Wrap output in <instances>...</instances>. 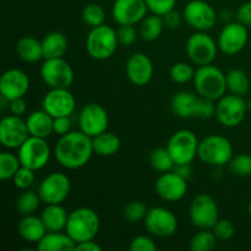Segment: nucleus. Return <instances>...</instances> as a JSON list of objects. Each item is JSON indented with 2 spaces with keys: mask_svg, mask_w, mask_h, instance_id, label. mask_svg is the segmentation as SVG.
<instances>
[{
  "mask_svg": "<svg viewBox=\"0 0 251 251\" xmlns=\"http://www.w3.org/2000/svg\"><path fill=\"white\" fill-rule=\"evenodd\" d=\"M36 176H34V171L27 168V167L21 166V168L17 171L15 176L12 178L14 185L16 186L19 190H28L32 185H33Z\"/></svg>",
  "mask_w": 251,
  "mask_h": 251,
  "instance_id": "41",
  "label": "nucleus"
},
{
  "mask_svg": "<svg viewBox=\"0 0 251 251\" xmlns=\"http://www.w3.org/2000/svg\"><path fill=\"white\" fill-rule=\"evenodd\" d=\"M31 136L26 120L10 114L0 123V142L7 150H19L20 146Z\"/></svg>",
  "mask_w": 251,
  "mask_h": 251,
  "instance_id": "16",
  "label": "nucleus"
},
{
  "mask_svg": "<svg viewBox=\"0 0 251 251\" xmlns=\"http://www.w3.org/2000/svg\"><path fill=\"white\" fill-rule=\"evenodd\" d=\"M184 21L195 31L206 32L217 24V12L205 0H190L183 10Z\"/></svg>",
  "mask_w": 251,
  "mask_h": 251,
  "instance_id": "13",
  "label": "nucleus"
},
{
  "mask_svg": "<svg viewBox=\"0 0 251 251\" xmlns=\"http://www.w3.org/2000/svg\"><path fill=\"white\" fill-rule=\"evenodd\" d=\"M86 51L95 60H108L117 51L118 42L117 31L108 25L93 27L86 37Z\"/></svg>",
  "mask_w": 251,
  "mask_h": 251,
  "instance_id": "4",
  "label": "nucleus"
},
{
  "mask_svg": "<svg viewBox=\"0 0 251 251\" xmlns=\"http://www.w3.org/2000/svg\"><path fill=\"white\" fill-rule=\"evenodd\" d=\"M9 109L11 112V114L17 115V117H22L27 112L26 100H24V97L9 100Z\"/></svg>",
  "mask_w": 251,
  "mask_h": 251,
  "instance_id": "50",
  "label": "nucleus"
},
{
  "mask_svg": "<svg viewBox=\"0 0 251 251\" xmlns=\"http://www.w3.org/2000/svg\"><path fill=\"white\" fill-rule=\"evenodd\" d=\"M139 26V34L144 41L153 42L161 37L162 32L164 29L163 17L158 15H147Z\"/></svg>",
  "mask_w": 251,
  "mask_h": 251,
  "instance_id": "31",
  "label": "nucleus"
},
{
  "mask_svg": "<svg viewBox=\"0 0 251 251\" xmlns=\"http://www.w3.org/2000/svg\"><path fill=\"white\" fill-rule=\"evenodd\" d=\"M249 41V31L240 22H229L226 25L218 36V48L226 55H235L240 53Z\"/></svg>",
  "mask_w": 251,
  "mask_h": 251,
  "instance_id": "17",
  "label": "nucleus"
},
{
  "mask_svg": "<svg viewBox=\"0 0 251 251\" xmlns=\"http://www.w3.org/2000/svg\"><path fill=\"white\" fill-rule=\"evenodd\" d=\"M147 211H149V207L142 201H130L129 203L124 206L122 213L123 218L126 222L135 225V223L144 222L145 217L147 215Z\"/></svg>",
  "mask_w": 251,
  "mask_h": 251,
  "instance_id": "37",
  "label": "nucleus"
},
{
  "mask_svg": "<svg viewBox=\"0 0 251 251\" xmlns=\"http://www.w3.org/2000/svg\"><path fill=\"white\" fill-rule=\"evenodd\" d=\"M44 59L64 58L69 48V41L64 33L53 31L47 33L42 39Z\"/></svg>",
  "mask_w": 251,
  "mask_h": 251,
  "instance_id": "29",
  "label": "nucleus"
},
{
  "mask_svg": "<svg viewBox=\"0 0 251 251\" xmlns=\"http://www.w3.org/2000/svg\"><path fill=\"white\" fill-rule=\"evenodd\" d=\"M193 81L200 97L208 98L215 102L221 100L228 91L226 74L212 64L199 66Z\"/></svg>",
  "mask_w": 251,
  "mask_h": 251,
  "instance_id": "3",
  "label": "nucleus"
},
{
  "mask_svg": "<svg viewBox=\"0 0 251 251\" xmlns=\"http://www.w3.org/2000/svg\"><path fill=\"white\" fill-rule=\"evenodd\" d=\"M150 163H151L152 168L156 172H159V173L171 172L176 167V163H174L173 158H172L167 147L154 149L151 152V154H150Z\"/></svg>",
  "mask_w": 251,
  "mask_h": 251,
  "instance_id": "35",
  "label": "nucleus"
},
{
  "mask_svg": "<svg viewBox=\"0 0 251 251\" xmlns=\"http://www.w3.org/2000/svg\"><path fill=\"white\" fill-rule=\"evenodd\" d=\"M103 248L96 242L95 239L86 240V242H81L76 244V249L77 251H102Z\"/></svg>",
  "mask_w": 251,
  "mask_h": 251,
  "instance_id": "51",
  "label": "nucleus"
},
{
  "mask_svg": "<svg viewBox=\"0 0 251 251\" xmlns=\"http://www.w3.org/2000/svg\"><path fill=\"white\" fill-rule=\"evenodd\" d=\"M248 212H249V216H250V218H251V200H250V202H249V207H248Z\"/></svg>",
  "mask_w": 251,
  "mask_h": 251,
  "instance_id": "53",
  "label": "nucleus"
},
{
  "mask_svg": "<svg viewBox=\"0 0 251 251\" xmlns=\"http://www.w3.org/2000/svg\"><path fill=\"white\" fill-rule=\"evenodd\" d=\"M100 229V218L90 207H78L69 213L65 232L77 243L95 239Z\"/></svg>",
  "mask_w": 251,
  "mask_h": 251,
  "instance_id": "2",
  "label": "nucleus"
},
{
  "mask_svg": "<svg viewBox=\"0 0 251 251\" xmlns=\"http://www.w3.org/2000/svg\"><path fill=\"white\" fill-rule=\"evenodd\" d=\"M145 228L150 234L158 238H169L178 230V217L171 210L161 206L149 208L144 220Z\"/></svg>",
  "mask_w": 251,
  "mask_h": 251,
  "instance_id": "11",
  "label": "nucleus"
},
{
  "mask_svg": "<svg viewBox=\"0 0 251 251\" xmlns=\"http://www.w3.org/2000/svg\"><path fill=\"white\" fill-rule=\"evenodd\" d=\"M125 73L132 85L142 87L146 86L153 77V63L147 54L136 51L131 54L126 60Z\"/></svg>",
  "mask_w": 251,
  "mask_h": 251,
  "instance_id": "22",
  "label": "nucleus"
},
{
  "mask_svg": "<svg viewBox=\"0 0 251 251\" xmlns=\"http://www.w3.org/2000/svg\"><path fill=\"white\" fill-rule=\"evenodd\" d=\"M195 71V69L191 65H189L188 63L179 61V63H176L172 66L171 71H169V75H171V78L173 82L179 83V85H184V83H188L191 80H194Z\"/></svg>",
  "mask_w": 251,
  "mask_h": 251,
  "instance_id": "39",
  "label": "nucleus"
},
{
  "mask_svg": "<svg viewBox=\"0 0 251 251\" xmlns=\"http://www.w3.org/2000/svg\"><path fill=\"white\" fill-rule=\"evenodd\" d=\"M21 166L19 154H14L10 151H2L0 153V179L2 181L12 179Z\"/></svg>",
  "mask_w": 251,
  "mask_h": 251,
  "instance_id": "34",
  "label": "nucleus"
},
{
  "mask_svg": "<svg viewBox=\"0 0 251 251\" xmlns=\"http://www.w3.org/2000/svg\"><path fill=\"white\" fill-rule=\"evenodd\" d=\"M41 218L48 232H63L66 229L69 213L61 203H53L46 205L41 213Z\"/></svg>",
  "mask_w": 251,
  "mask_h": 251,
  "instance_id": "25",
  "label": "nucleus"
},
{
  "mask_svg": "<svg viewBox=\"0 0 251 251\" xmlns=\"http://www.w3.org/2000/svg\"><path fill=\"white\" fill-rule=\"evenodd\" d=\"M76 243L68 233L47 232V234L37 243L39 251H74Z\"/></svg>",
  "mask_w": 251,
  "mask_h": 251,
  "instance_id": "26",
  "label": "nucleus"
},
{
  "mask_svg": "<svg viewBox=\"0 0 251 251\" xmlns=\"http://www.w3.org/2000/svg\"><path fill=\"white\" fill-rule=\"evenodd\" d=\"M212 230L217 239L223 240V242L232 239L235 234V227L229 220H218Z\"/></svg>",
  "mask_w": 251,
  "mask_h": 251,
  "instance_id": "44",
  "label": "nucleus"
},
{
  "mask_svg": "<svg viewBox=\"0 0 251 251\" xmlns=\"http://www.w3.org/2000/svg\"><path fill=\"white\" fill-rule=\"evenodd\" d=\"M173 171L176 172L179 176H181L183 178H185V179H188L189 176H190V173H191L190 164H178V166L174 167Z\"/></svg>",
  "mask_w": 251,
  "mask_h": 251,
  "instance_id": "52",
  "label": "nucleus"
},
{
  "mask_svg": "<svg viewBox=\"0 0 251 251\" xmlns=\"http://www.w3.org/2000/svg\"><path fill=\"white\" fill-rule=\"evenodd\" d=\"M218 44L208 33L196 31L188 38L185 50L188 58L193 64L198 66L212 64L217 58Z\"/></svg>",
  "mask_w": 251,
  "mask_h": 251,
  "instance_id": "7",
  "label": "nucleus"
},
{
  "mask_svg": "<svg viewBox=\"0 0 251 251\" xmlns=\"http://www.w3.org/2000/svg\"><path fill=\"white\" fill-rule=\"evenodd\" d=\"M199 144L200 141L195 132L188 129H181L169 137L167 150L171 153L176 166L191 164L198 157Z\"/></svg>",
  "mask_w": 251,
  "mask_h": 251,
  "instance_id": "6",
  "label": "nucleus"
},
{
  "mask_svg": "<svg viewBox=\"0 0 251 251\" xmlns=\"http://www.w3.org/2000/svg\"><path fill=\"white\" fill-rule=\"evenodd\" d=\"M188 179L179 176L176 172L171 171L161 173L156 180V193L162 200L168 202H178L183 200L188 193Z\"/></svg>",
  "mask_w": 251,
  "mask_h": 251,
  "instance_id": "19",
  "label": "nucleus"
},
{
  "mask_svg": "<svg viewBox=\"0 0 251 251\" xmlns=\"http://www.w3.org/2000/svg\"><path fill=\"white\" fill-rule=\"evenodd\" d=\"M82 20L88 27H93L104 25L105 21V11L100 4H88L82 10Z\"/></svg>",
  "mask_w": 251,
  "mask_h": 251,
  "instance_id": "38",
  "label": "nucleus"
},
{
  "mask_svg": "<svg viewBox=\"0 0 251 251\" xmlns=\"http://www.w3.org/2000/svg\"><path fill=\"white\" fill-rule=\"evenodd\" d=\"M147 11L149 7L145 0H115L112 7V16L119 26H135L147 16Z\"/></svg>",
  "mask_w": 251,
  "mask_h": 251,
  "instance_id": "20",
  "label": "nucleus"
},
{
  "mask_svg": "<svg viewBox=\"0 0 251 251\" xmlns=\"http://www.w3.org/2000/svg\"><path fill=\"white\" fill-rule=\"evenodd\" d=\"M237 20L238 22L245 25L247 27L251 26V1L240 5L237 11Z\"/></svg>",
  "mask_w": 251,
  "mask_h": 251,
  "instance_id": "49",
  "label": "nucleus"
},
{
  "mask_svg": "<svg viewBox=\"0 0 251 251\" xmlns=\"http://www.w3.org/2000/svg\"><path fill=\"white\" fill-rule=\"evenodd\" d=\"M189 216L194 227L199 229H212L220 220V210L212 196L199 194L191 201Z\"/></svg>",
  "mask_w": 251,
  "mask_h": 251,
  "instance_id": "8",
  "label": "nucleus"
},
{
  "mask_svg": "<svg viewBox=\"0 0 251 251\" xmlns=\"http://www.w3.org/2000/svg\"><path fill=\"white\" fill-rule=\"evenodd\" d=\"M42 108L53 118L70 117L76 108V100L69 88H50L44 96Z\"/></svg>",
  "mask_w": 251,
  "mask_h": 251,
  "instance_id": "18",
  "label": "nucleus"
},
{
  "mask_svg": "<svg viewBox=\"0 0 251 251\" xmlns=\"http://www.w3.org/2000/svg\"><path fill=\"white\" fill-rule=\"evenodd\" d=\"M118 42L122 47H131L140 36L139 31L132 25H120L117 31Z\"/></svg>",
  "mask_w": 251,
  "mask_h": 251,
  "instance_id": "42",
  "label": "nucleus"
},
{
  "mask_svg": "<svg viewBox=\"0 0 251 251\" xmlns=\"http://www.w3.org/2000/svg\"><path fill=\"white\" fill-rule=\"evenodd\" d=\"M163 22H164V26L169 29H176L181 26L184 21V17L183 14L180 12L176 11V9L171 10L169 12H167L166 15H163Z\"/></svg>",
  "mask_w": 251,
  "mask_h": 251,
  "instance_id": "47",
  "label": "nucleus"
},
{
  "mask_svg": "<svg viewBox=\"0 0 251 251\" xmlns=\"http://www.w3.org/2000/svg\"><path fill=\"white\" fill-rule=\"evenodd\" d=\"M31 86L28 75L21 69H9L0 78V96L7 100L22 98Z\"/></svg>",
  "mask_w": 251,
  "mask_h": 251,
  "instance_id": "21",
  "label": "nucleus"
},
{
  "mask_svg": "<svg viewBox=\"0 0 251 251\" xmlns=\"http://www.w3.org/2000/svg\"><path fill=\"white\" fill-rule=\"evenodd\" d=\"M92 137L87 136L81 130L70 131L59 136L54 146V157L61 167L70 171H76L85 167L92 158Z\"/></svg>",
  "mask_w": 251,
  "mask_h": 251,
  "instance_id": "1",
  "label": "nucleus"
},
{
  "mask_svg": "<svg viewBox=\"0 0 251 251\" xmlns=\"http://www.w3.org/2000/svg\"><path fill=\"white\" fill-rule=\"evenodd\" d=\"M228 167H229L230 172L237 176H251V154H235L228 163Z\"/></svg>",
  "mask_w": 251,
  "mask_h": 251,
  "instance_id": "40",
  "label": "nucleus"
},
{
  "mask_svg": "<svg viewBox=\"0 0 251 251\" xmlns=\"http://www.w3.org/2000/svg\"><path fill=\"white\" fill-rule=\"evenodd\" d=\"M39 73L49 88H70L75 80L73 66L64 58L44 59Z\"/></svg>",
  "mask_w": 251,
  "mask_h": 251,
  "instance_id": "9",
  "label": "nucleus"
},
{
  "mask_svg": "<svg viewBox=\"0 0 251 251\" xmlns=\"http://www.w3.org/2000/svg\"><path fill=\"white\" fill-rule=\"evenodd\" d=\"M247 110L248 105L244 98L230 93L217 100L216 118L225 127H235L245 119Z\"/></svg>",
  "mask_w": 251,
  "mask_h": 251,
  "instance_id": "14",
  "label": "nucleus"
},
{
  "mask_svg": "<svg viewBox=\"0 0 251 251\" xmlns=\"http://www.w3.org/2000/svg\"><path fill=\"white\" fill-rule=\"evenodd\" d=\"M227 90L230 93L244 97L250 90V80L247 74L240 69H233L226 74Z\"/></svg>",
  "mask_w": 251,
  "mask_h": 251,
  "instance_id": "32",
  "label": "nucleus"
},
{
  "mask_svg": "<svg viewBox=\"0 0 251 251\" xmlns=\"http://www.w3.org/2000/svg\"><path fill=\"white\" fill-rule=\"evenodd\" d=\"M108 125H109L108 112L98 103H88L78 114L80 130L92 139L107 131Z\"/></svg>",
  "mask_w": 251,
  "mask_h": 251,
  "instance_id": "15",
  "label": "nucleus"
},
{
  "mask_svg": "<svg viewBox=\"0 0 251 251\" xmlns=\"http://www.w3.org/2000/svg\"><path fill=\"white\" fill-rule=\"evenodd\" d=\"M17 232L22 239L37 244L47 234L48 230L41 217H37L34 215H27L19 221Z\"/></svg>",
  "mask_w": 251,
  "mask_h": 251,
  "instance_id": "24",
  "label": "nucleus"
},
{
  "mask_svg": "<svg viewBox=\"0 0 251 251\" xmlns=\"http://www.w3.org/2000/svg\"><path fill=\"white\" fill-rule=\"evenodd\" d=\"M15 49H16V54L19 55V58L25 63H38L39 60L44 59L42 41H38L34 37H21L16 42Z\"/></svg>",
  "mask_w": 251,
  "mask_h": 251,
  "instance_id": "27",
  "label": "nucleus"
},
{
  "mask_svg": "<svg viewBox=\"0 0 251 251\" xmlns=\"http://www.w3.org/2000/svg\"><path fill=\"white\" fill-rule=\"evenodd\" d=\"M145 1L149 7V11L158 16H163L171 10L176 9L178 0H145Z\"/></svg>",
  "mask_w": 251,
  "mask_h": 251,
  "instance_id": "45",
  "label": "nucleus"
},
{
  "mask_svg": "<svg viewBox=\"0 0 251 251\" xmlns=\"http://www.w3.org/2000/svg\"><path fill=\"white\" fill-rule=\"evenodd\" d=\"M129 249L131 251H156L157 245L149 235H137L130 242Z\"/></svg>",
  "mask_w": 251,
  "mask_h": 251,
  "instance_id": "46",
  "label": "nucleus"
},
{
  "mask_svg": "<svg viewBox=\"0 0 251 251\" xmlns=\"http://www.w3.org/2000/svg\"><path fill=\"white\" fill-rule=\"evenodd\" d=\"M199 97L189 91H180L176 93L172 98L171 108L174 115L181 119H189L195 118L196 104H198Z\"/></svg>",
  "mask_w": 251,
  "mask_h": 251,
  "instance_id": "28",
  "label": "nucleus"
},
{
  "mask_svg": "<svg viewBox=\"0 0 251 251\" xmlns=\"http://www.w3.org/2000/svg\"><path fill=\"white\" fill-rule=\"evenodd\" d=\"M217 237L213 230L201 229L190 240V249L193 251H211L217 244Z\"/></svg>",
  "mask_w": 251,
  "mask_h": 251,
  "instance_id": "36",
  "label": "nucleus"
},
{
  "mask_svg": "<svg viewBox=\"0 0 251 251\" xmlns=\"http://www.w3.org/2000/svg\"><path fill=\"white\" fill-rule=\"evenodd\" d=\"M233 146L222 135H208L199 144L198 158L211 167H223L232 159Z\"/></svg>",
  "mask_w": 251,
  "mask_h": 251,
  "instance_id": "5",
  "label": "nucleus"
},
{
  "mask_svg": "<svg viewBox=\"0 0 251 251\" xmlns=\"http://www.w3.org/2000/svg\"><path fill=\"white\" fill-rule=\"evenodd\" d=\"M71 191L70 178L65 173L53 172L48 174L38 186V194L44 205L63 203Z\"/></svg>",
  "mask_w": 251,
  "mask_h": 251,
  "instance_id": "12",
  "label": "nucleus"
},
{
  "mask_svg": "<svg viewBox=\"0 0 251 251\" xmlns=\"http://www.w3.org/2000/svg\"><path fill=\"white\" fill-rule=\"evenodd\" d=\"M42 202V199L39 196L38 191L24 190V193L17 198L16 200V210L21 213L22 216L34 215L36 211L39 208Z\"/></svg>",
  "mask_w": 251,
  "mask_h": 251,
  "instance_id": "33",
  "label": "nucleus"
},
{
  "mask_svg": "<svg viewBox=\"0 0 251 251\" xmlns=\"http://www.w3.org/2000/svg\"><path fill=\"white\" fill-rule=\"evenodd\" d=\"M17 151L22 166L34 172L43 169L51 156L50 147L46 139L36 136H29Z\"/></svg>",
  "mask_w": 251,
  "mask_h": 251,
  "instance_id": "10",
  "label": "nucleus"
},
{
  "mask_svg": "<svg viewBox=\"0 0 251 251\" xmlns=\"http://www.w3.org/2000/svg\"><path fill=\"white\" fill-rule=\"evenodd\" d=\"M71 131V120L70 117H59L54 118V134L58 136L68 134Z\"/></svg>",
  "mask_w": 251,
  "mask_h": 251,
  "instance_id": "48",
  "label": "nucleus"
},
{
  "mask_svg": "<svg viewBox=\"0 0 251 251\" xmlns=\"http://www.w3.org/2000/svg\"><path fill=\"white\" fill-rule=\"evenodd\" d=\"M216 102L205 97H199L198 104H196L195 118L200 119H210L216 115Z\"/></svg>",
  "mask_w": 251,
  "mask_h": 251,
  "instance_id": "43",
  "label": "nucleus"
},
{
  "mask_svg": "<svg viewBox=\"0 0 251 251\" xmlns=\"http://www.w3.org/2000/svg\"><path fill=\"white\" fill-rule=\"evenodd\" d=\"M26 123L31 136L47 139L54 132V118L43 108L32 112L27 117Z\"/></svg>",
  "mask_w": 251,
  "mask_h": 251,
  "instance_id": "23",
  "label": "nucleus"
},
{
  "mask_svg": "<svg viewBox=\"0 0 251 251\" xmlns=\"http://www.w3.org/2000/svg\"><path fill=\"white\" fill-rule=\"evenodd\" d=\"M93 151L100 157H112L119 152L122 147V141L115 134L110 131H104L98 136L93 137Z\"/></svg>",
  "mask_w": 251,
  "mask_h": 251,
  "instance_id": "30",
  "label": "nucleus"
}]
</instances>
